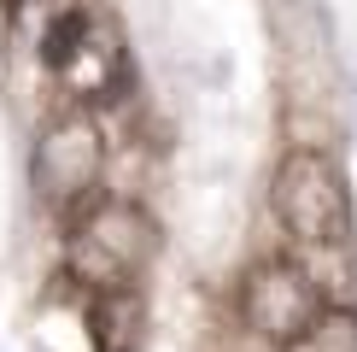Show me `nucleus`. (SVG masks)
<instances>
[{
	"label": "nucleus",
	"mask_w": 357,
	"mask_h": 352,
	"mask_svg": "<svg viewBox=\"0 0 357 352\" xmlns=\"http://www.w3.org/2000/svg\"><path fill=\"white\" fill-rule=\"evenodd\" d=\"M41 59H47L53 77L65 82L70 94H82V100H112L117 88L129 82V65H123L117 36L100 18H88V12L59 24L47 36V47H41Z\"/></svg>",
	"instance_id": "39448f33"
},
{
	"label": "nucleus",
	"mask_w": 357,
	"mask_h": 352,
	"mask_svg": "<svg viewBox=\"0 0 357 352\" xmlns=\"http://www.w3.org/2000/svg\"><path fill=\"white\" fill-rule=\"evenodd\" d=\"M158 253V223L129 200H94L70 229L65 270L77 276L88 293H117L135 288L141 270Z\"/></svg>",
	"instance_id": "f257e3e1"
},
{
	"label": "nucleus",
	"mask_w": 357,
	"mask_h": 352,
	"mask_svg": "<svg viewBox=\"0 0 357 352\" xmlns=\"http://www.w3.org/2000/svg\"><path fill=\"white\" fill-rule=\"evenodd\" d=\"M287 352H357V317L351 311H322Z\"/></svg>",
	"instance_id": "0eeeda50"
},
{
	"label": "nucleus",
	"mask_w": 357,
	"mask_h": 352,
	"mask_svg": "<svg viewBox=\"0 0 357 352\" xmlns=\"http://www.w3.org/2000/svg\"><path fill=\"white\" fill-rule=\"evenodd\" d=\"M322 317V293H317V276L293 258H264L246 270L241 282V323L252 335L275 346H293L310 323Z\"/></svg>",
	"instance_id": "20e7f679"
},
{
	"label": "nucleus",
	"mask_w": 357,
	"mask_h": 352,
	"mask_svg": "<svg viewBox=\"0 0 357 352\" xmlns=\"http://www.w3.org/2000/svg\"><path fill=\"white\" fill-rule=\"evenodd\" d=\"M275 217L299 247H340L351 235V200H346V176L322 147H293L275 165L270 182Z\"/></svg>",
	"instance_id": "f03ea898"
},
{
	"label": "nucleus",
	"mask_w": 357,
	"mask_h": 352,
	"mask_svg": "<svg viewBox=\"0 0 357 352\" xmlns=\"http://www.w3.org/2000/svg\"><path fill=\"white\" fill-rule=\"evenodd\" d=\"M36 194L53 205V212H77V205L94 200L100 170H106V141H100V124L88 112L53 117L36 141Z\"/></svg>",
	"instance_id": "7ed1b4c3"
},
{
	"label": "nucleus",
	"mask_w": 357,
	"mask_h": 352,
	"mask_svg": "<svg viewBox=\"0 0 357 352\" xmlns=\"http://www.w3.org/2000/svg\"><path fill=\"white\" fill-rule=\"evenodd\" d=\"M141 323H146L141 288L94 293V305H88V341H94V352H135L141 346Z\"/></svg>",
	"instance_id": "423d86ee"
}]
</instances>
